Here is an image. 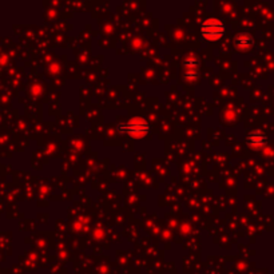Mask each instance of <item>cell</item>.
<instances>
[{
  "instance_id": "4",
  "label": "cell",
  "mask_w": 274,
  "mask_h": 274,
  "mask_svg": "<svg viewBox=\"0 0 274 274\" xmlns=\"http://www.w3.org/2000/svg\"><path fill=\"white\" fill-rule=\"evenodd\" d=\"M246 142L252 148H261L266 143V135H264L261 131L250 132L246 138Z\"/></svg>"
},
{
  "instance_id": "3",
  "label": "cell",
  "mask_w": 274,
  "mask_h": 274,
  "mask_svg": "<svg viewBox=\"0 0 274 274\" xmlns=\"http://www.w3.org/2000/svg\"><path fill=\"white\" fill-rule=\"evenodd\" d=\"M253 36L248 34V32H239L238 35L235 36V39H234V46L238 51L249 50L250 47L253 46Z\"/></svg>"
},
{
  "instance_id": "1",
  "label": "cell",
  "mask_w": 274,
  "mask_h": 274,
  "mask_svg": "<svg viewBox=\"0 0 274 274\" xmlns=\"http://www.w3.org/2000/svg\"><path fill=\"white\" fill-rule=\"evenodd\" d=\"M201 34L209 42H215L221 39L225 34L224 23L218 19H206L201 25Z\"/></svg>"
},
{
  "instance_id": "2",
  "label": "cell",
  "mask_w": 274,
  "mask_h": 274,
  "mask_svg": "<svg viewBox=\"0 0 274 274\" xmlns=\"http://www.w3.org/2000/svg\"><path fill=\"white\" fill-rule=\"evenodd\" d=\"M119 127H121V131L126 132L132 138H142L148 132V123L141 117L132 118L128 122Z\"/></svg>"
},
{
  "instance_id": "5",
  "label": "cell",
  "mask_w": 274,
  "mask_h": 274,
  "mask_svg": "<svg viewBox=\"0 0 274 274\" xmlns=\"http://www.w3.org/2000/svg\"><path fill=\"white\" fill-rule=\"evenodd\" d=\"M197 64H198V59L195 56H190L185 61V68H189V70H195Z\"/></svg>"
}]
</instances>
